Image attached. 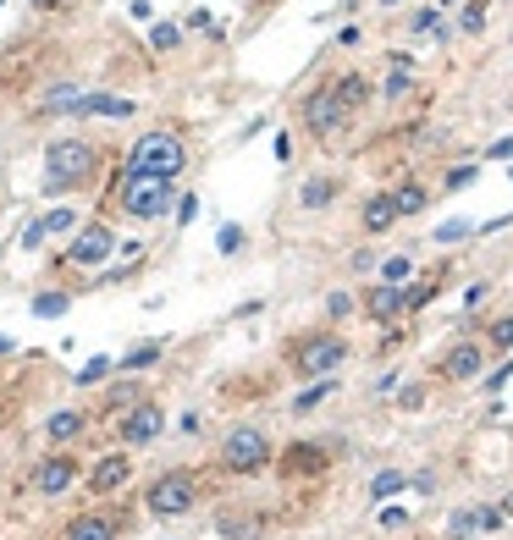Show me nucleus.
<instances>
[{"instance_id": "obj_21", "label": "nucleus", "mask_w": 513, "mask_h": 540, "mask_svg": "<svg viewBox=\"0 0 513 540\" xmlns=\"http://www.w3.org/2000/svg\"><path fill=\"white\" fill-rule=\"evenodd\" d=\"M447 276H453V270H447V265H436V270H425L420 281H408V287H403V320H408V314H420L442 287H447Z\"/></svg>"}, {"instance_id": "obj_31", "label": "nucleus", "mask_w": 513, "mask_h": 540, "mask_svg": "<svg viewBox=\"0 0 513 540\" xmlns=\"http://www.w3.org/2000/svg\"><path fill=\"white\" fill-rule=\"evenodd\" d=\"M408 94H420V78H414V72H392L387 83L375 88V100H392L398 105V100H408Z\"/></svg>"}, {"instance_id": "obj_32", "label": "nucleus", "mask_w": 513, "mask_h": 540, "mask_svg": "<svg viewBox=\"0 0 513 540\" xmlns=\"http://www.w3.org/2000/svg\"><path fill=\"white\" fill-rule=\"evenodd\" d=\"M67 309H72V293H67V287L34 293V314H39V320H55V314H67Z\"/></svg>"}, {"instance_id": "obj_33", "label": "nucleus", "mask_w": 513, "mask_h": 540, "mask_svg": "<svg viewBox=\"0 0 513 540\" xmlns=\"http://www.w3.org/2000/svg\"><path fill=\"white\" fill-rule=\"evenodd\" d=\"M398 491H408V474H403V469H381L375 480H370V496H375V502H387V496H398Z\"/></svg>"}, {"instance_id": "obj_34", "label": "nucleus", "mask_w": 513, "mask_h": 540, "mask_svg": "<svg viewBox=\"0 0 513 540\" xmlns=\"http://www.w3.org/2000/svg\"><path fill=\"white\" fill-rule=\"evenodd\" d=\"M177 45H182V28H177V22H155V28H149V50H155V55H172Z\"/></svg>"}, {"instance_id": "obj_51", "label": "nucleus", "mask_w": 513, "mask_h": 540, "mask_svg": "<svg viewBox=\"0 0 513 540\" xmlns=\"http://www.w3.org/2000/svg\"><path fill=\"white\" fill-rule=\"evenodd\" d=\"M381 6H398V0H381Z\"/></svg>"}, {"instance_id": "obj_5", "label": "nucleus", "mask_w": 513, "mask_h": 540, "mask_svg": "<svg viewBox=\"0 0 513 540\" xmlns=\"http://www.w3.org/2000/svg\"><path fill=\"white\" fill-rule=\"evenodd\" d=\"M199 502H205V474L188 469V463L160 469L155 480L144 486V513H149V519H188Z\"/></svg>"}, {"instance_id": "obj_22", "label": "nucleus", "mask_w": 513, "mask_h": 540, "mask_svg": "<svg viewBox=\"0 0 513 540\" xmlns=\"http://www.w3.org/2000/svg\"><path fill=\"white\" fill-rule=\"evenodd\" d=\"M387 194H392V204H398V220L425 215V204H431V187H425L420 177H403V182H392Z\"/></svg>"}, {"instance_id": "obj_10", "label": "nucleus", "mask_w": 513, "mask_h": 540, "mask_svg": "<svg viewBox=\"0 0 513 540\" xmlns=\"http://www.w3.org/2000/svg\"><path fill=\"white\" fill-rule=\"evenodd\" d=\"M492 364V347L480 342V336H458V342H447L442 347V359H436V380H447V386H469V380H480Z\"/></svg>"}, {"instance_id": "obj_39", "label": "nucleus", "mask_w": 513, "mask_h": 540, "mask_svg": "<svg viewBox=\"0 0 513 540\" xmlns=\"http://www.w3.org/2000/svg\"><path fill=\"white\" fill-rule=\"evenodd\" d=\"M464 237H480L475 220H447V227L436 232V243H442V248H447V243H464Z\"/></svg>"}, {"instance_id": "obj_43", "label": "nucleus", "mask_w": 513, "mask_h": 540, "mask_svg": "<svg viewBox=\"0 0 513 540\" xmlns=\"http://www.w3.org/2000/svg\"><path fill=\"white\" fill-rule=\"evenodd\" d=\"M215 243H221V253H238V248H243V227H221Z\"/></svg>"}, {"instance_id": "obj_11", "label": "nucleus", "mask_w": 513, "mask_h": 540, "mask_svg": "<svg viewBox=\"0 0 513 540\" xmlns=\"http://www.w3.org/2000/svg\"><path fill=\"white\" fill-rule=\"evenodd\" d=\"M160 430H166V408H160V397H139L133 408H122V414H116V441L127 453L160 441Z\"/></svg>"}, {"instance_id": "obj_44", "label": "nucleus", "mask_w": 513, "mask_h": 540, "mask_svg": "<svg viewBox=\"0 0 513 540\" xmlns=\"http://www.w3.org/2000/svg\"><path fill=\"white\" fill-rule=\"evenodd\" d=\"M475 166H453V171H447V187H475Z\"/></svg>"}, {"instance_id": "obj_19", "label": "nucleus", "mask_w": 513, "mask_h": 540, "mask_svg": "<svg viewBox=\"0 0 513 540\" xmlns=\"http://www.w3.org/2000/svg\"><path fill=\"white\" fill-rule=\"evenodd\" d=\"M78 227V210H50V215H39V220H28V232H22V248H45V237H61V232H72Z\"/></svg>"}, {"instance_id": "obj_7", "label": "nucleus", "mask_w": 513, "mask_h": 540, "mask_svg": "<svg viewBox=\"0 0 513 540\" xmlns=\"http://www.w3.org/2000/svg\"><path fill=\"white\" fill-rule=\"evenodd\" d=\"M348 121H354V111L337 100L332 78H326V83H315L304 100H299V127H304L315 144H337V138L348 133Z\"/></svg>"}, {"instance_id": "obj_27", "label": "nucleus", "mask_w": 513, "mask_h": 540, "mask_svg": "<svg viewBox=\"0 0 513 540\" xmlns=\"http://www.w3.org/2000/svg\"><path fill=\"white\" fill-rule=\"evenodd\" d=\"M480 342L508 359L513 353V314H492V320H480Z\"/></svg>"}, {"instance_id": "obj_17", "label": "nucleus", "mask_w": 513, "mask_h": 540, "mask_svg": "<svg viewBox=\"0 0 513 540\" xmlns=\"http://www.w3.org/2000/svg\"><path fill=\"white\" fill-rule=\"evenodd\" d=\"M392 227H398V204H392L387 187H375V194L359 204V232H365V237H387Z\"/></svg>"}, {"instance_id": "obj_14", "label": "nucleus", "mask_w": 513, "mask_h": 540, "mask_svg": "<svg viewBox=\"0 0 513 540\" xmlns=\"http://www.w3.org/2000/svg\"><path fill=\"white\" fill-rule=\"evenodd\" d=\"M215 535L221 540H265L271 519L260 513V507H221V513H215Z\"/></svg>"}, {"instance_id": "obj_12", "label": "nucleus", "mask_w": 513, "mask_h": 540, "mask_svg": "<svg viewBox=\"0 0 513 540\" xmlns=\"http://www.w3.org/2000/svg\"><path fill=\"white\" fill-rule=\"evenodd\" d=\"M122 529H127L122 507L94 502V507H83V513H72L67 524H61V540H122Z\"/></svg>"}, {"instance_id": "obj_35", "label": "nucleus", "mask_w": 513, "mask_h": 540, "mask_svg": "<svg viewBox=\"0 0 513 540\" xmlns=\"http://www.w3.org/2000/svg\"><path fill=\"white\" fill-rule=\"evenodd\" d=\"M408 34H442V6H414L408 12Z\"/></svg>"}, {"instance_id": "obj_36", "label": "nucleus", "mask_w": 513, "mask_h": 540, "mask_svg": "<svg viewBox=\"0 0 513 540\" xmlns=\"http://www.w3.org/2000/svg\"><path fill=\"white\" fill-rule=\"evenodd\" d=\"M480 529V507H458L453 519H447V540H464V535H475Z\"/></svg>"}, {"instance_id": "obj_24", "label": "nucleus", "mask_w": 513, "mask_h": 540, "mask_svg": "<svg viewBox=\"0 0 513 540\" xmlns=\"http://www.w3.org/2000/svg\"><path fill=\"white\" fill-rule=\"evenodd\" d=\"M342 199V177H332V171H320V177H309L304 187H299V204L304 210H326V204H337Z\"/></svg>"}, {"instance_id": "obj_30", "label": "nucleus", "mask_w": 513, "mask_h": 540, "mask_svg": "<svg viewBox=\"0 0 513 540\" xmlns=\"http://www.w3.org/2000/svg\"><path fill=\"white\" fill-rule=\"evenodd\" d=\"M332 392H337V375H326V380H309V386H304V392L293 397V414H315V408L326 403Z\"/></svg>"}, {"instance_id": "obj_2", "label": "nucleus", "mask_w": 513, "mask_h": 540, "mask_svg": "<svg viewBox=\"0 0 513 540\" xmlns=\"http://www.w3.org/2000/svg\"><path fill=\"white\" fill-rule=\"evenodd\" d=\"M172 204H177L172 177H149L133 166H116L105 177V210H116L127 220H160V215H172Z\"/></svg>"}, {"instance_id": "obj_23", "label": "nucleus", "mask_w": 513, "mask_h": 540, "mask_svg": "<svg viewBox=\"0 0 513 540\" xmlns=\"http://www.w3.org/2000/svg\"><path fill=\"white\" fill-rule=\"evenodd\" d=\"M332 88H337V100H342L348 111H354V116L375 100V83H370L365 72H337V78H332Z\"/></svg>"}, {"instance_id": "obj_3", "label": "nucleus", "mask_w": 513, "mask_h": 540, "mask_svg": "<svg viewBox=\"0 0 513 540\" xmlns=\"http://www.w3.org/2000/svg\"><path fill=\"white\" fill-rule=\"evenodd\" d=\"M348 336L337 331V326H315V331H299V336H287V347H282V364L293 370L299 380H326V375H337L342 364H348Z\"/></svg>"}, {"instance_id": "obj_25", "label": "nucleus", "mask_w": 513, "mask_h": 540, "mask_svg": "<svg viewBox=\"0 0 513 540\" xmlns=\"http://www.w3.org/2000/svg\"><path fill=\"white\" fill-rule=\"evenodd\" d=\"M160 353H166V342H139V347H127V353L116 359V375H144L160 364Z\"/></svg>"}, {"instance_id": "obj_18", "label": "nucleus", "mask_w": 513, "mask_h": 540, "mask_svg": "<svg viewBox=\"0 0 513 540\" xmlns=\"http://www.w3.org/2000/svg\"><path fill=\"white\" fill-rule=\"evenodd\" d=\"M88 425H94L88 408H55V414L45 420V441L50 447H72L78 436H88Z\"/></svg>"}, {"instance_id": "obj_47", "label": "nucleus", "mask_w": 513, "mask_h": 540, "mask_svg": "<svg viewBox=\"0 0 513 540\" xmlns=\"http://www.w3.org/2000/svg\"><path fill=\"white\" fill-rule=\"evenodd\" d=\"M28 6H34V12H67L72 0H28Z\"/></svg>"}, {"instance_id": "obj_26", "label": "nucleus", "mask_w": 513, "mask_h": 540, "mask_svg": "<svg viewBox=\"0 0 513 540\" xmlns=\"http://www.w3.org/2000/svg\"><path fill=\"white\" fill-rule=\"evenodd\" d=\"M78 100H83V88H72V83H61V88H50L45 100L34 105V116H39V121H45V116H67V111L78 116Z\"/></svg>"}, {"instance_id": "obj_8", "label": "nucleus", "mask_w": 513, "mask_h": 540, "mask_svg": "<svg viewBox=\"0 0 513 540\" xmlns=\"http://www.w3.org/2000/svg\"><path fill=\"white\" fill-rule=\"evenodd\" d=\"M116 253V227L105 215H94V220H78V232H72V243L61 248V270H100L105 260Z\"/></svg>"}, {"instance_id": "obj_50", "label": "nucleus", "mask_w": 513, "mask_h": 540, "mask_svg": "<svg viewBox=\"0 0 513 540\" xmlns=\"http://www.w3.org/2000/svg\"><path fill=\"white\" fill-rule=\"evenodd\" d=\"M12 347H17V342H12V336H0V359H6V353H12Z\"/></svg>"}, {"instance_id": "obj_49", "label": "nucleus", "mask_w": 513, "mask_h": 540, "mask_svg": "<svg viewBox=\"0 0 513 540\" xmlns=\"http://www.w3.org/2000/svg\"><path fill=\"white\" fill-rule=\"evenodd\" d=\"M188 28H215V17H210V12L199 6V12H188Z\"/></svg>"}, {"instance_id": "obj_15", "label": "nucleus", "mask_w": 513, "mask_h": 540, "mask_svg": "<svg viewBox=\"0 0 513 540\" xmlns=\"http://www.w3.org/2000/svg\"><path fill=\"white\" fill-rule=\"evenodd\" d=\"M359 314L370 326H398L403 320V287H387V281H370L359 293Z\"/></svg>"}, {"instance_id": "obj_13", "label": "nucleus", "mask_w": 513, "mask_h": 540, "mask_svg": "<svg viewBox=\"0 0 513 540\" xmlns=\"http://www.w3.org/2000/svg\"><path fill=\"white\" fill-rule=\"evenodd\" d=\"M127 486H133V453H105V458H94V469L83 474V491L94 496V502H111V496H122Z\"/></svg>"}, {"instance_id": "obj_38", "label": "nucleus", "mask_w": 513, "mask_h": 540, "mask_svg": "<svg viewBox=\"0 0 513 540\" xmlns=\"http://www.w3.org/2000/svg\"><path fill=\"white\" fill-rule=\"evenodd\" d=\"M111 375H116V359H94V364L78 370V386H100V380H111Z\"/></svg>"}, {"instance_id": "obj_48", "label": "nucleus", "mask_w": 513, "mask_h": 540, "mask_svg": "<svg viewBox=\"0 0 513 540\" xmlns=\"http://www.w3.org/2000/svg\"><path fill=\"white\" fill-rule=\"evenodd\" d=\"M375 265H381V260H375L370 248H359V253H354V270H375Z\"/></svg>"}, {"instance_id": "obj_1", "label": "nucleus", "mask_w": 513, "mask_h": 540, "mask_svg": "<svg viewBox=\"0 0 513 540\" xmlns=\"http://www.w3.org/2000/svg\"><path fill=\"white\" fill-rule=\"evenodd\" d=\"M105 171H111V149L100 138L67 133V138H50L45 144V194L50 199L88 194L94 182H105Z\"/></svg>"}, {"instance_id": "obj_20", "label": "nucleus", "mask_w": 513, "mask_h": 540, "mask_svg": "<svg viewBox=\"0 0 513 540\" xmlns=\"http://www.w3.org/2000/svg\"><path fill=\"white\" fill-rule=\"evenodd\" d=\"M78 116L127 121V116H139V100H127V94H83V100H78Z\"/></svg>"}, {"instance_id": "obj_52", "label": "nucleus", "mask_w": 513, "mask_h": 540, "mask_svg": "<svg viewBox=\"0 0 513 540\" xmlns=\"http://www.w3.org/2000/svg\"><path fill=\"white\" fill-rule=\"evenodd\" d=\"M508 177H513V161H508Z\"/></svg>"}, {"instance_id": "obj_45", "label": "nucleus", "mask_w": 513, "mask_h": 540, "mask_svg": "<svg viewBox=\"0 0 513 540\" xmlns=\"http://www.w3.org/2000/svg\"><path fill=\"white\" fill-rule=\"evenodd\" d=\"M486 154H492V161H513V133H508V138H497Z\"/></svg>"}, {"instance_id": "obj_42", "label": "nucleus", "mask_w": 513, "mask_h": 540, "mask_svg": "<svg viewBox=\"0 0 513 540\" xmlns=\"http://www.w3.org/2000/svg\"><path fill=\"white\" fill-rule=\"evenodd\" d=\"M172 215H177V227H188V220L199 215V199H194V194H182V199L172 204Z\"/></svg>"}, {"instance_id": "obj_4", "label": "nucleus", "mask_w": 513, "mask_h": 540, "mask_svg": "<svg viewBox=\"0 0 513 540\" xmlns=\"http://www.w3.org/2000/svg\"><path fill=\"white\" fill-rule=\"evenodd\" d=\"M188 161H194V149H188V127H177V121L139 133V144H127V154H122V166L149 171V177H172V182L188 171Z\"/></svg>"}, {"instance_id": "obj_9", "label": "nucleus", "mask_w": 513, "mask_h": 540, "mask_svg": "<svg viewBox=\"0 0 513 540\" xmlns=\"http://www.w3.org/2000/svg\"><path fill=\"white\" fill-rule=\"evenodd\" d=\"M83 480V463H78V453H67V447H55V453H45L34 469H28V480H22V491L28 496H67L72 486Z\"/></svg>"}, {"instance_id": "obj_41", "label": "nucleus", "mask_w": 513, "mask_h": 540, "mask_svg": "<svg viewBox=\"0 0 513 540\" xmlns=\"http://www.w3.org/2000/svg\"><path fill=\"white\" fill-rule=\"evenodd\" d=\"M354 309H359V298H354V293H332V298H326V314H332V320H348Z\"/></svg>"}, {"instance_id": "obj_29", "label": "nucleus", "mask_w": 513, "mask_h": 540, "mask_svg": "<svg viewBox=\"0 0 513 540\" xmlns=\"http://www.w3.org/2000/svg\"><path fill=\"white\" fill-rule=\"evenodd\" d=\"M414 276H420V270H414V260H408V253H387V260L375 265V281H387V287H408Z\"/></svg>"}, {"instance_id": "obj_28", "label": "nucleus", "mask_w": 513, "mask_h": 540, "mask_svg": "<svg viewBox=\"0 0 513 540\" xmlns=\"http://www.w3.org/2000/svg\"><path fill=\"white\" fill-rule=\"evenodd\" d=\"M139 397H149V392L139 386V380H116V386L105 392V403H100V414H94V420H111V414H122V408H133Z\"/></svg>"}, {"instance_id": "obj_37", "label": "nucleus", "mask_w": 513, "mask_h": 540, "mask_svg": "<svg viewBox=\"0 0 513 540\" xmlns=\"http://www.w3.org/2000/svg\"><path fill=\"white\" fill-rule=\"evenodd\" d=\"M425 403H431V386H425V380H408V386L398 392V408H403V414H420Z\"/></svg>"}, {"instance_id": "obj_40", "label": "nucleus", "mask_w": 513, "mask_h": 540, "mask_svg": "<svg viewBox=\"0 0 513 540\" xmlns=\"http://www.w3.org/2000/svg\"><path fill=\"white\" fill-rule=\"evenodd\" d=\"M458 28H464V34H480V28H486V0H469L464 17H458Z\"/></svg>"}, {"instance_id": "obj_16", "label": "nucleus", "mask_w": 513, "mask_h": 540, "mask_svg": "<svg viewBox=\"0 0 513 540\" xmlns=\"http://www.w3.org/2000/svg\"><path fill=\"white\" fill-rule=\"evenodd\" d=\"M332 463L326 447H315V441H293L287 453H276V469H282V480H304V474H320Z\"/></svg>"}, {"instance_id": "obj_46", "label": "nucleus", "mask_w": 513, "mask_h": 540, "mask_svg": "<svg viewBox=\"0 0 513 540\" xmlns=\"http://www.w3.org/2000/svg\"><path fill=\"white\" fill-rule=\"evenodd\" d=\"M381 524H387V529H403V524H408V513H403V507H387V513H381Z\"/></svg>"}, {"instance_id": "obj_6", "label": "nucleus", "mask_w": 513, "mask_h": 540, "mask_svg": "<svg viewBox=\"0 0 513 540\" xmlns=\"http://www.w3.org/2000/svg\"><path fill=\"white\" fill-rule=\"evenodd\" d=\"M271 463H276V441L260 425H232L227 436H221V447H215V469L221 474H238V480L265 474Z\"/></svg>"}]
</instances>
